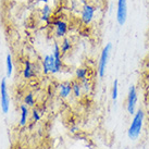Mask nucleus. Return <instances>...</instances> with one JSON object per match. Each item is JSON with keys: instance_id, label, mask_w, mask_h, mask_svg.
<instances>
[{"instance_id": "nucleus-17", "label": "nucleus", "mask_w": 149, "mask_h": 149, "mask_svg": "<svg viewBox=\"0 0 149 149\" xmlns=\"http://www.w3.org/2000/svg\"><path fill=\"white\" fill-rule=\"evenodd\" d=\"M81 82V85H82V89H83V93L84 94H89L93 89V85H91V82L89 79H84L82 81H79Z\"/></svg>"}, {"instance_id": "nucleus-6", "label": "nucleus", "mask_w": 149, "mask_h": 149, "mask_svg": "<svg viewBox=\"0 0 149 149\" xmlns=\"http://www.w3.org/2000/svg\"><path fill=\"white\" fill-rule=\"evenodd\" d=\"M96 10L97 9L95 6H93L89 2H85L82 7V11H81V21L85 25H89L94 20Z\"/></svg>"}, {"instance_id": "nucleus-7", "label": "nucleus", "mask_w": 149, "mask_h": 149, "mask_svg": "<svg viewBox=\"0 0 149 149\" xmlns=\"http://www.w3.org/2000/svg\"><path fill=\"white\" fill-rule=\"evenodd\" d=\"M127 20V0H118L116 9V22L120 26L126 23Z\"/></svg>"}, {"instance_id": "nucleus-11", "label": "nucleus", "mask_w": 149, "mask_h": 149, "mask_svg": "<svg viewBox=\"0 0 149 149\" xmlns=\"http://www.w3.org/2000/svg\"><path fill=\"white\" fill-rule=\"evenodd\" d=\"M72 93V83L63 82L59 85V96L61 98H68Z\"/></svg>"}, {"instance_id": "nucleus-24", "label": "nucleus", "mask_w": 149, "mask_h": 149, "mask_svg": "<svg viewBox=\"0 0 149 149\" xmlns=\"http://www.w3.org/2000/svg\"><path fill=\"white\" fill-rule=\"evenodd\" d=\"M148 91H149V89H148Z\"/></svg>"}, {"instance_id": "nucleus-15", "label": "nucleus", "mask_w": 149, "mask_h": 149, "mask_svg": "<svg viewBox=\"0 0 149 149\" xmlns=\"http://www.w3.org/2000/svg\"><path fill=\"white\" fill-rule=\"evenodd\" d=\"M6 71H7V77H11L13 73V61L12 56L10 54H8L6 57Z\"/></svg>"}, {"instance_id": "nucleus-12", "label": "nucleus", "mask_w": 149, "mask_h": 149, "mask_svg": "<svg viewBox=\"0 0 149 149\" xmlns=\"http://www.w3.org/2000/svg\"><path fill=\"white\" fill-rule=\"evenodd\" d=\"M20 111H21V116H20V121H19V125L21 127H24L27 124V120H29V109L26 104H21L20 106Z\"/></svg>"}, {"instance_id": "nucleus-18", "label": "nucleus", "mask_w": 149, "mask_h": 149, "mask_svg": "<svg viewBox=\"0 0 149 149\" xmlns=\"http://www.w3.org/2000/svg\"><path fill=\"white\" fill-rule=\"evenodd\" d=\"M35 98H34V95L32 93H29V94H26L24 96V104L27 106V107H32L34 108L35 106Z\"/></svg>"}, {"instance_id": "nucleus-4", "label": "nucleus", "mask_w": 149, "mask_h": 149, "mask_svg": "<svg viewBox=\"0 0 149 149\" xmlns=\"http://www.w3.org/2000/svg\"><path fill=\"white\" fill-rule=\"evenodd\" d=\"M42 73L45 75L49 74H57V73H60L61 71L57 66V62H56V59H54V54H46L44 59L42 61Z\"/></svg>"}, {"instance_id": "nucleus-22", "label": "nucleus", "mask_w": 149, "mask_h": 149, "mask_svg": "<svg viewBox=\"0 0 149 149\" xmlns=\"http://www.w3.org/2000/svg\"><path fill=\"white\" fill-rule=\"evenodd\" d=\"M49 0H37V2H44V3H47Z\"/></svg>"}, {"instance_id": "nucleus-19", "label": "nucleus", "mask_w": 149, "mask_h": 149, "mask_svg": "<svg viewBox=\"0 0 149 149\" xmlns=\"http://www.w3.org/2000/svg\"><path fill=\"white\" fill-rule=\"evenodd\" d=\"M111 97L113 101H116V100L118 99V97H119V81H118V79H114V82H113Z\"/></svg>"}, {"instance_id": "nucleus-23", "label": "nucleus", "mask_w": 149, "mask_h": 149, "mask_svg": "<svg viewBox=\"0 0 149 149\" xmlns=\"http://www.w3.org/2000/svg\"><path fill=\"white\" fill-rule=\"evenodd\" d=\"M0 4H1V0H0Z\"/></svg>"}, {"instance_id": "nucleus-20", "label": "nucleus", "mask_w": 149, "mask_h": 149, "mask_svg": "<svg viewBox=\"0 0 149 149\" xmlns=\"http://www.w3.org/2000/svg\"><path fill=\"white\" fill-rule=\"evenodd\" d=\"M40 118H42V113H40V111H39V109H37V108H33V111H32V119H33L34 123L38 122V121L40 120Z\"/></svg>"}, {"instance_id": "nucleus-1", "label": "nucleus", "mask_w": 149, "mask_h": 149, "mask_svg": "<svg viewBox=\"0 0 149 149\" xmlns=\"http://www.w3.org/2000/svg\"><path fill=\"white\" fill-rule=\"evenodd\" d=\"M144 122H145V112H144L143 109H137L135 114L132 118L131 124L128 126V130H127L128 139L135 141L141 137L143 126H144Z\"/></svg>"}, {"instance_id": "nucleus-21", "label": "nucleus", "mask_w": 149, "mask_h": 149, "mask_svg": "<svg viewBox=\"0 0 149 149\" xmlns=\"http://www.w3.org/2000/svg\"><path fill=\"white\" fill-rule=\"evenodd\" d=\"M79 126H76V125H75V126H72V127L70 128V131H71V133H77L79 132Z\"/></svg>"}, {"instance_id": "nucleus-5", "label": "nucleus", "mask_w": 149, "mask_h": 149, "mask_svg": "<svg viewBox=\"0 0 149 149\" xmlns=\"http://www.w3.org/2000/svg\"><path fill=\"white\" fill-rule=\"evenodd\" d=\"M0 104H1V111L3 114H7L10 110V98H9L7 79H2L0 83Z\"/></svg>"}, {"instance_id": "nucleus-13", "label": "nucleus", "mask_w": 149, "mask_h": 149, "mask_svg": "<svg viewBox=\"0 0 149 149\" xmlns=\"http://www.w3.org/2000/svg\"><path fill=\"white\" fill-rule=\"evenodd\" d=\"M72 94L75 98H81L82 94H83V89H82V85L79 81H73L72 82Z\"/></svg>"}, {"instance_id": "nucleus-10", "label": "nucleus", "mask_w": 149, "mask_h": 149, "mask_svg": "<svg viewBox=\"0 0 149 149\" xmlns=\"http://www.w3.org/2000/svg\"><path fill=\"white\" fill-rule=\"evenodd\" d=\"M51 14H52L51 7L45 3L42 7V10H40V20L46 22L47 24H50L51 23Z\"/></svg>"}, {"instance_id": "nucleus-2", "label": "nucleus", "mask_w": 149, "mask_h": 149, "mask_svg": "<svg viewBox=\"0 0 149 149\" xmlns=\"http://www.w3.org/2000/svg\"><path fill=\"white\" fill-rule=\"evenodd\" d=\"M112 51V44L111 42H108L107 45L104 47V49L101 51L99 58V62H98V75H99L100 79H102L104 75H106V71H107V66L109 63V59H110V54Z\"/></svg>"}, {"instance_id": "nucleus-9", "label": "nucleus", "mask_w": 149, "mask_h": 149, "mask_svg": "<svg viewBox=\"0 0 149 149\" xmlns=\"http://www.w3.org/2000/svg\"><path fill=\"white\" fill-rule=\"evenodd\" d=\"M36 76V71H35V66L31 63L29 60H25L24 61V69H23V77L25 79H31Z\"/></svg>"}, {"instance_id": "nucleus-8", "label": "nucleus", "mask_w": 149, "mask_h": 149, "mask_svg": "<svg viewBox=\"0 0 149 149\" xmlns=\"http://www.w3.org/2000/svg\"><path fill=\"white\" fill-rule=\"evenodd\" d=\"M50 24L54 27V36L56 38H62L64 37L68 33V23L63 21L61 19H56V20H51Z\"/></svg>"}, {"instance_id": "nucleus-3", "label": "nucleus", "mask_w": 149, "mask_h": 149, "mask_svg": "<svg viewBox=\"0 0 149 149\" xmlns=\"http://www.w3.org/2000/svg\"><path fill=\"white\" fill-rule=\"evenodd\" d=\"M137 102H138V94L135 85H130L127 91V98H126V111L128 114L134 116L137 110Z\"/></svg>"}, {"instance_id": "nucleus-14", "label": "nucleus", "mask_w": 149, "mask_h": 149, "mask_svg": "<svg viewBox=\"0 0 149 149\" xmlns=\"http://www.w3.org/2000/svg\"><path fill=\"white\" fill-rule=\"evenodd\" d=\"M60 49H61L62 56L63 54H66L69 51H71V49H72V42H71L70 38H68V37L63 38L61 44H60Z\"/></svg>"}, {"instance_id": "nucleus-16", "label": "nucleus", "mask_w": 149, "mask_h": 149, "mask_svg": "<svg viewBox=\"0 0 149 149\" xmlns=\"http://www.w3.org/2000/svg\"><path fill=\"white\" fill-rule=\"evenodd\" d=\"M87 75H88V69L87 68L81 66V68H77L75 70V79L77 81H82V79H86Z\"/></svg>"}]
</instances>
